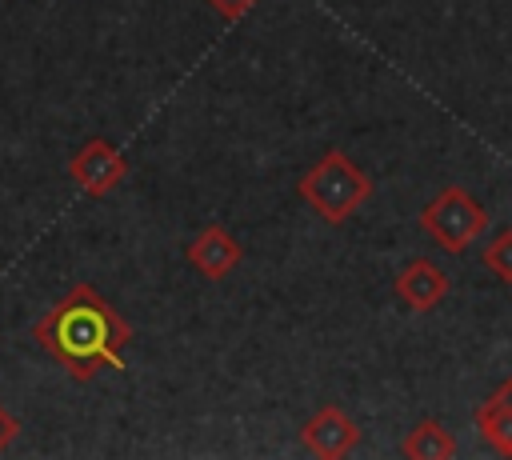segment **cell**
Here are the masks:
<instances>
[{"label":"cell","instance_id":"obj_3","mask_svg":"<svg viewBox=\"0 0 512 460\" xmlns=\"http://www.w3.org/2000/svg\"><path fill=\"white\" fill-rule=\"evenodd\" d=\"M420 228L432 236V244L440 252H468L472 240H480V232L488 228V208L460 184H448L444 192H436L424 208H420Z\"/></svg>","mask_w":512,"mask_h":460},{"label":"cell","instance_id":"obj_5","mask_svg":"<svg viewBox=\"0 0 512 460\" xmlns=\"http://www.w3.org/2000/svg\"><path fill=\"white\" fill-rule=\"evenodd\" d=\"M360 440V424L340 408V404H320L304 424H300V444L304 452L320 456V460H336L344 452H352Z\"/></svg>","mask_w":512,"mask_h":460},{"label":"cell","instance_id":"obj_1","mask_svg":"<svg viewBox=\"0 0 512 460\" xmlns=\"http://www.w3.org/2000/svg\"><path fill=\"white\" fill-rule=\"evenodd\" d=\"M32 340L76 380L88 384L100 368L124 372V348L132 344V324L96 284H72L48 312L32 324Z\"/></svg>","mask_w":512,"mask_h":460},{"label":"cell","instance_id":"obj_9","mask_svg":"<svg viewBox=\"0 0 512 460\" xmlns=\"http://www.w3.org/2000/svg\"><path fill=\"white\" fill-rule=\"evenodd\" d=\"M472 420H476L480 436H484L500 456H512V404L504 400L500 388H496L492 396H484V400L472 408Z\"/></svg>","mask_w":512,"mask_h":460},{"label":"cell","instance_id":"obj_10","mask_svg":"<svg viewBox=\"0 0 512 460\" xmlns=\"http://www.w3.org/2000/svg\"><path fill=\"white\" fill-rule=\"evenodd\" d=\"M484 268H488L500 284H512V228H500V232L484 244Z\"/></svg>","mask_w":512,"mask_h":460},{"label":"cell","instance_id":"obj_7","mask_svg":"<svg viewBox=\"0 0 512 460\" xmlns=\"http://www.w3.org/2000/svg\"><path fill=\"white\" fill-rule=\"evenodd\" d=\"M392 288H396V296H400L404 308H412V312H432V308L448 296L452 280H448V272H444L436 260L416 256V260H408V264L396 272Z\"/></svg>","mask_w":512,"mask_h":460},{"label":"cell","instance_id":"obj_6","mask_svg":"<svg viewBox=\"0 0 512 460\" xmlns=\"http://www.w3.org/2000/svg\"><path fill=\"white\" fill-rule=\"evenodd\" d=\"M184 260H188L204 280H224L228 272L240 268L244 248H240V240H236L224 224H208V228H200V232L188 240Z\"/></svg>","mask_w":512,"mask_h":460},{"label":"cell","instance_id":"obj_8","mask_svg":"<svg viewBox=\"0 0 512 460\" xmlns=\"http://www.w3.org/2000/svg\"><path fill=\"white\" fill-rule=\"evenodd\" d=\"M456 436L436 420V416H420L412 428H408V436L400 440V452L408 456V460H448V456H456Z\"/></svg>","mask_w":512,"mask_h":460},{"label":"cell","instance_id":"obj_12","mask_svg":"<svg viewBox=\"0 0 512 460\" xmlns=\"http://www.w3.org/2000/svg\"><path fill=\"white\" fill-rule=\"evenodd\" d=\"M16 436H20V420H16V416H12V412L0 404V452H4V448H8Z\"/></svg>","mask_w":512,"mask_h":460},{"label":"cell","instance_id":"obj_2","mask_svg":"<svg viewBox=\"0 0 512 460\" xmlns=\"http://www.w3.org/2000/svg\"><path fill=\"white\" fill-rule=\"evenodd\" d=\"M300 200L324 220V224H344L352 212H360L372 196V176L344 156L340 148H328L296 184Z\"/></svg>","mask_w":512,"mask_h":460},{"label":"cell","instance_id":"obj_11","mask_svg":"<svg viewBox=\"0 0 512 460\" xmlns=\"http://www.w3.org/2000/svg\"><path fill=\"white\" fill-rule=\"evenodd\" d=\"M204 4H208V8H216L224 20H240L256 0H204Z\"/></svg>","mask_w":512,"mask_h":460},{"label":"cell","instance_id":"obj_13","mask_svg":"<svg viewBox=\"0 0 512 460\" xmlns=\"http://www.w3.org/2000/svg\"><path fill=\"white\" fill-rule=\"evenodd\" d=\"M500 392H504V400H508V404H512V376H508V380H504V384H500Z\"/></svg>","mask_w":512,"mask_h":460},{"label":"cell","instance_id":"obj_4","mask_svg":"<svg viewBox=\"0 0 512 460\" xmlns=\"http://www.w3.org/2000/svg\"><path fill=\"white\" fill-rule=\"evenodd\" d=\"M68 176L76 180L80 192H88V196L100 200V196H108L112 188L124 184V176H128V160H124V152H120L112 140L92 136V140H84V144L72 152V160H68Z\"/></svg>","mask_w":512,"mask_h":460}]
</instances>
